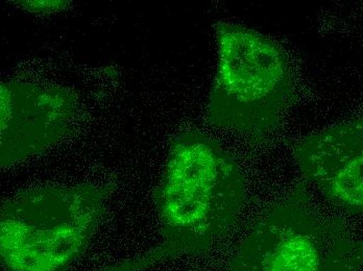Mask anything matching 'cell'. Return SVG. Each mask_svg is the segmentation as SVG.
I'll list each match as a JSON object with an SVG mask.
<instances>
[{
	"instance_id": "cell-1",
	"label": "cell",
	"mask_w": 363,
	"mask_h": 271,
	"mask_svg": "<svg viewBox=\"0 0 363 271\" xmlns=\"http://www.w3.org/2000/svg\"><path fill=\"white\" fill-rule=\"evenodd\" d=\"M247 198L235 158L212 137L182 132L154 192L161 244L172 259L209 253L234 230Z\"/></svg>"
},
{
	"instance_id": "cell-2",
	"label": "cell",
	"mask_w": 363,
	"mask_h": 271,
	"mask_svg": "<svg viewBox=\"0 0 363 271\" xmlns=\"http://www.w3.org/2000/svg\"><path fill=\"white\" fill-rule=\"evenodd\" d=\"M114 184L28 189L0 212L4 271H67L86 252L107 212Z\"/></svg>"
},
{
	"instance_id": "cell-3",
	"label": "cell",
	"mask_w": 363,
	"mask_h": 271,
	"mask_svg": "<svg viewBox=\"0 0 363 271\" xmlns=\"http://www.w3.org/2000/svg\"><path fill=\"white\" fill-rule=\"evenodd\" d=\"M214 28L218 69L206 120L259 142L278 129L296 98L289 56L253 28L223 21Z\"/></svg>"
},
{
	"instance_id": "cell-4",
	"label": "cell",
	"mask_w": 363,
	"mask_h": 271,
	"mask_svg": "<svg viewBox=\"0 0 363 271\" xmlns=\"http://www.w3.org/2000/svg\"><path fill=\"white\" fill-rule=\"evenodd\" d=\"M362 250L342 218L316 208L302 178L258 216L225 271H329Z\"/></svg>"
},
{
	"instance_id": "cell-5",
	"label": "cell",
	"mask_w": 363,
	"mask_h": 271,
	"mask_svg": "<svg viewBox=\"0 0 363 271\" xmlns=\"http://www.w3.org/2000/svg\"><path fill=\"white\" fill-rule=\"evenodd\" d=\"M79 96L59 86L4 81L0 88V166L43 154L72 129Z\"/></svg>"
},
{
	"instance_id": "cell-6",
	"label": "cell",
	"mask_w": 363,
	"mask_h": 271,
	"mask_svg": "<svg viewBox=\"0 0 363 271\" xmlns=\"http://www.w3.org/2000/svg\"><path fill=\"white\" fill-rule=\"evenodd\" d=\"M294 156L303 178L332 204L363 216V116L301 139Z\"/></svg>"
},
{
	"instance_id": "cell-7",
	"label": "cell",
	"mask_w": 363,
	"mask_h": 271,
	"mask_svg": "<svg viewBox=\"0 0 363 271\" xmlns=\"http://www.w3.org/2000/svg\"><path fill=\"white\" fill-rule=\"evenodd\" d=\"M20 8L26 12L33 14H50V13H59L66 10L70 6L72 1L67 0H50V1H38V0H30V1H17Z\"/></svg>"
},
{
	"instance_id": "cell-8",
	"label": "cell",
	"mask_w": 363,
	"mask_h": 271,
	"mask_svg": "<svg viewBox=\"0 0 363 271\" xmlns=\"http://www.w3.org/2000/svg\"><path fill=\"white\" fill-rule=\"evenodd\" d=\"M363 267V250L340 262L329 271H362Z\"/></svg>"
}]
</instances>
